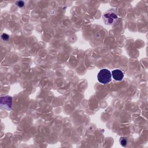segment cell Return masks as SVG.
<instances>
[{"label":"cell","instance_id":"obj_1","mask_svg":"<svg viewBox=\"0 0 148 148\" xmlns=\"http://www.w3.org/2000/svg\"><path fill=\"white\" fill-rule=\"evenodd\" d=\"M97 79L99 83L103 84H108L112 80V73L109 69L103 68L98 72Z\"/></svg>","mask_w":148,"mask_h":148},{"label":"cell","instance_id":"obj_6","mask_svg":"<svg viewBox=\"0 0 148 148\" xmlns=\"http://www.w3.org/2000/svg\"><path fill=\"white\" fill-rule=\"evenodd\" d=\"M16 5L20 7V8H21L23 6H24V2L23 1H17L16 2Z\"/></svg>","mask_w":148,"mask_h":148},{"label":"cell","instance_id":"obj_5","mask_svg":"<svg viewBox=\"0 0 148 148\" xmlns=\"http://www.w3.org/2000/svg\"><path fill=\"white\" fill-rule=\"evenodd\" d=\"M120 144L121 145V146L125 147L127 145V139L124 137H121L120 138Z\"/></svg>","mask_w":148,"mask_h":148},{"label":"cell","instance_id":"obj_3","mask_svg":"<svg viewBox=\"0 0 148 148\" xmlns=\"http://www.w3.org/2000/svg\"><path fill=\"white\" fill-rule=\"evenodd\" d=\"M103 18L106 24L110 25L117 19V16L113 12H109L103 15Z\"/></svg>","mask_w":148,"mask_h":148},{"label":"cell","instance_id":"obj_2","mask_svg":"<svg viewBox=\"0 0 148 148\" xmlns=\"http://www.w3.org/2000/svg\"><path fill=\"white\" fill-rule=\"evenodd\" d=\"M1 108L10 110L12 108V98L10 96L2 97L1 98Z\"/></svg>","mask_w":148,"mask_h":148},{"label":"cell","instance_id":"obj_7","mask_svg":"<svg viewBox=\"0 0 148 148\" xmlns=\"http://www.w3.org/2000/svg\"><path fill=\"white\" fill-rule=\"evenodd\" d=\"M1 37H2V39H3V40H7L9 39V35H7L6 34H3L1 35Z\"/></svg>","mask_w":148,"mask_h":148},{"label":"cell","instance_id":"obj_4","mask_svg":"<svg viewBox=\"0 0 148 148\" xmlns=\"http://www.w3.org/2000/svg\"><path fill=\"white\" fill-rule=\"evenodd\" d=\"M112 77L117 81H121L124 77V73L120 69H114L112 71Z\"/></svg>","mask_w":148,"mask_h":148}]
</instances>
